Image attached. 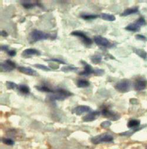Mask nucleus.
<instances>
[{
    "instance_id": "obj_1",
    "label": "nucleus",
    "mask_w": 147,
    "mask_h": 149,
    "mask_svg": "<svg viewBox=\"0 0 147 149\" xmlns=\"http://www.w3.org/2000/svg\"><path fill=\"white\" fill-rule=\"evenodd\" d=\"M57 35L51 34L49 33H44L42 31L38 30H34L32 31L28 37V40L30 43H34L35 42H38L42 40H47L48 39H51L52 40L56 38Z\"/></svg>"
},
{
    "instance_id": "obj_2",
    "label": "nucleus",
    "mask_w": 147,
    "mask_h": 149,
    "mask_svg": "<svg viewBox=\"0 0 147 149\" xmlns=\"http://www.w3.org/2000/svg\"><path fill=\"white\" fill-rule=\"evenodd\" d=\"M114 137L109 134H102L91 138V141L94 144H98L102 143H109L112 142Z\"/></svg>"
},
{
    "instance_id": "obj_3",
    "label": "nucleus",
    "mask_w": 147,
    "mask_h": 149,
    "mask_svg": "<svg viewBox=\"0 0 147 149\" xmlns=\"http://www.w3.org/2000/svg\"><path fill=\"white\" fill-rule=\"evenodd\" d=\"M115 89L121 93H126L130 90L131 82L128 79H123L119 81L114 86Z\"/></svg>"
},
{
    "instance_id": "obj_4",
    "label": "nucleus",
    "mask_w": 147,
    "mask_h": 149,
    "mask_svg": "<svg viewBox=\"0 0 147 149\" xmlns=\"http://www.w3.org/2000/svg\"><path fill=\"white\" fill-rule=\"evenodd\" d=\"M71 35L78 37L81 38L83 42V43L86 45H91L93 43V40L89 37L87 36L83 32L81 31H74L71 33Z\"/></svg>"
},
{
    "instance_id": "obj_5",
    "label": "nucleus",
    "mask_w": 147,
    "mask_h": 149,
    "mask_svg": "<svg viewBox=\"0 0 147 149\" xmlns=\"http://www.w3.org/2000/svg\"><path fill=\"white\" fill-rule=\"evenodd\" d=\"M101 114L104 117H106L110 120H112L113 121H117L121 117V116L119 114L114 113L113 111L108 110L106 108L103 109L102 110Z\"/></svg>"
},
{
    "instance_id": "obj_6",
    "label": "nucleus",
    "mask_w": 147,
    "mask_h": 149,
    "mask_svg": "<svg viewBox=\"0 0 147 149\" xmlns=\"http://www.w3.org/2000/svg\"><path fill=\"white\" fill-rule=\"evenodd\" d=\"M17 69L20 72L25 74H27V75H29V76H32V77L39 76L38 73L31 68L24 67V66H19V67H18Z\"/></svg>"
},
{
    "instance_id": "obj_7",
    "label": "nucleus",
    "mask_w": 147,
    "mask_h": 149,
    "mask_svg": "<svg viewBox=\"0 0 147 149\" xmlns=\"http://www.w3.org/2000/svg\"><path fill=\"white\" fill-rule=\"evenodd\" d=\"M94 40L95 43L98 46H101L104 47H109L111 46V43H110L107 39L100 36H95L94 37Z\"/></svg>"
},
{
    "instance_id": "obj_8",
    "label": "nucleus",
    "mask_w": 147,
    "mask_h": 149,
    "mask_svg": "<svg viewBox=\"0 0 147 149\" xmlns=\"http://www.w3.org/2000/svg\"><path fill=\"white\" fill-rule=\"evenodd\" d=\"M91 111V108L87 105H79L72 109V113L77 116H81L85 113H88Z\"/></svg>"
},
{
    "instance_id": "obj_9",
    "label": "nucleus",
    "mask_w": 147,
    "mask_h": 149,
    "mask_svg": "<svg viewBox=\"0 0 147 149\" xmlns=\"http://www.w3.org/2000/svg\"><path fill=\"white\" fill-rule=\"evenodd\" d=\"M101 113L100 111H93L90 113L89 114L85 116L82 118V121L84 122H91L95 120L97 118H98V117L100 116Z\"/></svg>"
},
{
    "instance_id": "obj_10",
    "label": "nucleus",
    "mask_w": 147,
    "mask_h": 149,
    "mask_svg": "<svg viewBox=\"0 0 147 149\" xmlns=\"http://www.w3.org/2000/svg\"><path fill=\"white\" fill-rule=\"evenodd\" d=\"M81 62L82 64L84 66V69L83 71L79 73L80 75H83V76H89L91 74L94 73V69L90 65L87 63L85 62L81 61Z\"/></svg>"
},
{
    "instance_id": "obj_11",
    "label": "nucleus",
    "mask_w": 147,
    "mask_h": 149,
    "mask_svg": "<svg viewBox=\"0 0 147 149\" xmlns=\"http://www.w3.org/2000/svg\"><path fill=\"white\" fill-rule=\"evenodd\" d=\"M147 87V81L145 79H139L134 83V89L137 91H141Z\"/></svg>"
},
{
    "instance_id": "obj_12",
    "label": "nucleus",
    "mask_w": 147,
    "mask_h": 149,
    "mask_svg": "<svg viewBox=\"0 0 147 149\" xmlns=\"http://www.w3.org/2000/svg\"><path fill=\"white\" fill-rule=\"evenodd\" d=\"M23 56H39L41 54V53L40 51H38V50H36L35 49H25L23 53H22Z\"/></svg>"
},
{
    "instance_id": "obj_13",
    "label": "nucleus",
    "mask_w": 147,
    "mask_h": 149,
    "mask_svg": "<svg viewBox=\"0 0 147 149\" xmlns=\"http://www.w3.org/2000/svg\"><path fill=\"white\" fill-rule=\"evenodd\" d=\"M21 5L24 7V8L26 9H31L34 8L35 6H41V4L38 1L32 2L31 1H21Z\"/></svg>"
},
{
    "instance_id": "obj_14",
    "label": "nucleus",
    "mask_w": 147,
    "mask_h": 149,
    "mask_svg": "<svg viewBox=\"0 0 147 149\" xmlns=\"http://www.w3.org/2000/svg\"><path fill=\"white\" fill-rule=\"evenodd\" d=\"M138 11H139V8H138V7L136 6V7H134L126 9L125 10H124L123 11V13H122L121 14V15L122 16V17L128 16V15H131V14H136Z\"/></svg>"
},
{
    "instance_id": "obj_15",
    "label": "nucleus",
    "mask_w": 147,
    "mask_h": 149,
    "mask_svg": "<svg viewBox=\"0 0 147 149\" xmlns=\"http://www.w3.org/2000/svg\"><path fill=\"white\" fill-rule=\"evenodd\" d=\"M125 29L127 31H132V32H138L141 29V26H139L136 22L131 23L130 24H128Z\"/></svg>"
},
{
    "instance_id": "obj_16",
    "label": "nucleus",
    "mask_w": 147,
    "mask_h": 149,
    "mask_svg": "<svg viewBox=\"0 0 147 149\" xmlns=\"http://www.w3.org/2000/svg\"><path fill=\"white\" fill-rule=\"evenodd\" d=\"M140 124H141L140 120L133 119L128 121L127 124V127L131 129H135V128H138V127L140 126Z\"/></svg>"
},
{
    "instance_id": "obj_17",
    "label": "nucleus",
    "mask_w": 147,
    "mask_h": 149,
    "mask_svg": "<svg viewBox=\"0 0 147 149\" xmlns=\"http://www.w3.org/2000/svg\"><path fill=\"white\" fill-rule=\"evenodd\" d=\"M133 51L137 55H138V56H139L142 59L145 60L147 59V52H145L144 50L141 49L133 48Z\"/></svg>"
},
{
    "instance_id": "obj_18",
    "label": "nucleus",
    "mask_w": 147,
    "mask_h": 149,
    "mask_svg": "<svg viewBox=\"0 0 147 149\" xmlns=\"http://www.w3.org/2000/svg\"><path fill=\"white\" fill-rule=\"evenodd\" d=\"M55 92L58 93V94L63 95V97H64L66 98L73 95L72 93H71V92H69L66 89H63V88H58L56 91H55Z\"/></svg>"
},
{
    "instance_id": "obj_19",
    "label": "nucleus",
    "mask_w": 147,
    "mask_h": 149,
    "mask_svg": "<svg viewBox=\"0 0 147 149\" xmlns=\"http://www.w3.org/2000/svg\"><path fill=\"white\" fill-rule=\"evenodd\" d=\"M145 127H146V125L145 126H142V127H138L137 128H135V129H131L130 130V131H128V132H124V133H121L120 134V136H130L131 135H133L134 133L139 131V130H142L143 128H144Z\"/></svg>"
},
{
    "instance_id": "obj_20",
    "label": "nucleus",
    "mask_w": 147,
    "mask_h": 149,
    "mask_svg": "<svg viewBox=\"0 0 147 149\" xmlns=\"http://www.w3.org/2000/svg\"><path fill=\"white\" fill-rule=\"evenodd\" d=\"M101 17L103 20L108 21V22H114L116 20V18L114 15L109 14L102 13L101 14Z\"/></svg>"
},
{
    "instance_id": "obj_21",
    "label": "nucleus",
    "mask_w": 147,
    "mask_h": 149,
    "mask_svg": "<svg viewBox=\"0 0 147 149\" xmlns=\"http://www.w3.org/2000/svg\"><path fill=\"white\" fill-rule=\"evenodd\" d=\"M77 87L80 88H87L90 85V82L85 79H79L77 81Z\"/></svg>"
},
{
    "instance_id": "obj_22",
    "label": "nucleus",
    "mask_w": 147,
    "mask_h": 149,
    "mask_svg": "<svg viewBox=\"0 0 147 149\" xmlns=\"http://www.w3.org/2000/svg\"><path fill=\"white\" fill-rule=\"evenodd\" d=\"M18 89L20 92L24 94H28L30 92V89L28 86L26 85H20L18 86Z\"/></svg>"
},
{
    "instance_id": "obj_23",
    "label": "nucleus",
    "mask_w": 147,
    "mask_h": 149,
    "mask_svg": "<svg viewBox=\"0 0 147 149\" xmlns=\"http://www.w3.org/2000/svg\"><path fill=\"white\" fill-rule=\"evenodd\" d=\"M35 88L37 89L39 91L43 92H51V93H54V91L49 88V87L47 86H36Z\"/></svg>"
},
{
    "instance_id": "obj_24",
    "label": "nucleus",
    "mask_w": 147,
    "mask_h": 149,
    "mask_svg": "<svg viewBox=\"0 0 147 149\" xmlns=\"http://www.w3.org/2000/svg\"><path fill=\"white\" fill-rule=\"evenodd\" d=\"M99 16L95 14H82L81 15V17L85 20H91L97 18Z\"/></svg>"
},
{
    "instance_id": "obj_25",
    "label": "nucleus",
    "mask_w": 147,
    "mask_h": 149,
    "mask_svg": "<svg viewBox=\"0 0 147 149\" xmlns=\"http://www.w3.org/2000/svg\"><path fill=\"white\" fill-rule=\"evenodd\" d=\"M0 68H1V72H10L13 69V68L10 67L6 63H1V64H0Z\"/></svg>"
},
{
    "instance_id": "obj_26",
    "label": "nucleus",
    "mask_w": 147,
    "mask_h": 149,
    "mask_svg": "<svg viewBox=\"0 0 147 149\" xmlns=\"http://www.w3.org/2000/svg\"><path fill=\"white\" fill-rule=\"evenodd\" d=\"M91 61L94 64H99L102 61V57L99 54L94 55L93 56L91 57Z\"/></svg>"
},
{
    "instance_id": "obj_27",
    "label": "nucleus",
    "mask_w": 147,
    "mask_h": 149,
    "mask_svg": "<svg viewBox=\"0 0 147 149\" xmlns=\"http://www.w3.org/2000/svg\"><path fill=\"white\" fill-rule=\"evenodd\" d=\"M77 70H78V68L74 67V66H65V67H63L61 68V71L64 72L65 73L69 72H72V71H76Z\"/></svg>"
},
{
    "instance_id": "obj_28",
    "label": "nucleus",
    "mask_w": 147,
    "mask_h": 149,
    "mask_svg": "<svg viewBox=\"0 0 147 149\" xmlns=\"http://www.w3.org/2000/svg\"><path fill=\"white\" fill-rule=\"evenodd\" d=\"M33 66H34V67H35L36 68H38V69H41V70H44V71H50V70H51L50 68H49L48 66H45V65H41V64L37 63V64L34 65Z\"/></svg>"
},
{
    "instance_id": "obj_29",
    "label": "nucleus",
    "mask_w": 147,
    "mask_h": 149,
    "mask_svg": "<svg viewBox=\"0 0 147 149\" xmlns=\"http://www.w3.org/2000/svg\"><path fill=\"white\" fill-rule=\"evenodd\" d=\"M5 85L8 89H14L15 88H18V86L15 82L11 81H7Z\"/></svg>"
},
{
    "instance_id": "obj_30",
    "label": "nucleus",
    "mask_w": 147,
    "mask_h": 149,
    "mask_svg": "<svg viewBox=\"0 0 147 149\" xmlns=\"http://www.w3.org/2000/svg\"><path fill=\"white\" fill-rule=\"evenodd\" d=\"M104 73H105V70L102 69L97 68V69H94V74L95 76H97V77L102 76L104 74Z\"/></svg>"
},
{
    "instance_id": "obj_31",
    "label": "nucleus",
    "mask_w": 147,
    "mask_h": 149,
    "mask_svg": "<svg viewBox=\"0 0 147 149\" xmlns=\"http://www.w3.org/2000/svg\"><path fill=\"white\" fill-rule=\"evenodd\" d=\"M1 141L4 144L8 146H12V145H14V141L11 139H8V138H3L1 139Z\"/></svg>"
},
{
    "instance_id": "obj_32",
    "label": "nucleus",
    "mask_w": 147,
    "mask_h": 149,
    "mask_svg": "<svg viewBox=\"0 0 147 149\" xmlns=\"http://www.w3.org/2000/svg\"><path fill=\"white\" fill-rule=\"evenodd\" d=\"M135 22H136L139 26H141V27H142V26H145V25L146 24V21H145V18H144V17H139V18H138V19H137V20L135 21Z\"/></svg>"
},
{
    "instance_id": "obj_33",
    "label": "nucleus",
    "mask_w": 147,
    "mask_h": 149,
    "mask_svg": "<svg viewBox=\"0 0 147 149\" xmlns=\"http://www.w3.org/2000/svg\"><path fill=\"white\" fill-rule=\"evenodd\" d=\"M45 61L54 62H57V63H60V64H64V65H66L67 64L65 62H64L61 59H57V58H52V59H48V60H45Z\"/></svg>"
},
{
    "instance_id": "obj_34",
    "label": "nucleus",
    "mask_w": 147,
    "mask_h": 149,
    "mask_svg": "<svg viewBox=\"0 0 147 149\" xmlns=\"http://www.w3.org/2000/svg\"><path fill=\"white\" fill-rule=\"evenodd\" d=\"M135 38L137 40H141L144 42H146L147 41V37L144 35L142 34H137L135 36Z\"/></svg>"
},
{
    "instance_id": "obj_35",
    "label": "nucleus",
    "mask_w": 147,
    "mask_h": 149,
    "mask_svg": "<svg viewBox=\"0 0 147 149\" xmlns=\"http://www.w3.org/2000/svg\"><path fill=\"white\" fill-rule=\"evenodd\" d=\"M111 125V122L109 121H103L102 123H101V127L104 128H108Z\"/></svg>"
},
{
    "instance_id": "obj_36",
    "label": "nucleus",
    "mask_w": 147,
    "mask_h": 149,
    "mask_svg": "<svg viewBox=\"0 0 147 149\" xmlns=\"http://www.w3.org/2000/svg\"><path fill=\"white\" fill-rule=\"evenodd\" d=\"M5 63H6L7 64H8L10 67H11V68H13V69H14V68H16V65H15V63L14 62H12V61L10 60V59L6 60V61H5Z\"/></svg>"
},
{
    "instance_id": "obj_37",
    "label": "nucleus",
    "mask_w": 147,
    "mask_h": 149,
    "mask_svg": "<svg viewBox=\"0 0 147 149\" xmlns=\"http://www.w3.org/2000/svg\"><path fill=\"white\" fill-rule=\"evenodd\" d=\"M7 53L10 56H11V57H14L16 55V52L15 50H10L7 52Z\"/></svg>"
},
{
    "instance_id": "obj_38",
    "label": "nucleus",
    "mask_w": 147,
    "mask_h": 149,
    "mask_svg": "<svg viewBox=\"0 0 147 149\" xmlns=\"http://www.w3.org/2000/svg\"><path fill=\"white\" fill-rule=\"evenodd\" d=\"M0 34H1V36L3 37H7L8 35V33L5 30L1 31V32H0Z\"/></svg>"
},
{
    "instance_id": "obj_39",
    "label": "nucleus",
    "mask_w": 147,
    "mask_h": 149,
    "mask_svg": "<svg viewBox=\"0 0 147 149\" xmlns=\"http://www.w3.org/2000/svg\"><path fill=\"white\" fill-rule=\"evenodd\" d=\"M1 51H8V46L7 45H3L1 46Z\"/></svg>"
},
{
    "instance_id": "obj_40",
    "label": "nucleus",
    "mask_w": 147,
    "mask_h": 149,
    "mask_svg": "<svg viewBox=\"0 0 147 149\" xmlns=\"http://www.w3.org/2000/svg\"><path fill=\"white\" fill-rule=\"evenodd\" d=\"M130 100L134 101L133 102H131V104H137L138 103V101L135 98H133V99H131Z\"/></svg>"
}]
</instances>
